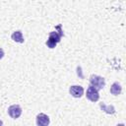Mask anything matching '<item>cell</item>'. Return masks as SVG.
<instances>
[{
  "instance_id": "cell-1",
  "label": "cell",
  "mask_w": 126,
  "mask_h": 126,
  "mask_svg": "<svg viewBox=\"0 0 126 126\" xmlns=\"http://www.w3.org/2000/svg\"><path fill=\"white\" fill-rule=\"evenodd\" d=\"M58 32H51L49 33V36H48V39L46 41V45L49 47V48H54L56 46V44L60 41L62 35H63V32L61 31V25L58 26Z\"/></svg>"
},
{
  "instance_id": "cell-2",
  "label": "cell",
  "mask_w": 126,
  "mask_h": 126,
  "mask_svg": "<svg viewBox=\"0 0 126 126\" xmlns=\"http://www.w3.org/2000/svg\"><path fill=\"white\" fill-rule=\"evenodd\" d=\"M90 84L93 87H94L97 91H99V90H101L105 86V80H104V78H102L100 76L92 75L90 77Z\"/></svg>"
},
{
  "instance_id": "cell-3",
  "label": "cell",
  "mask_w": 126,
  "mask_h": 126,
  "mask_svg": "<svg viewBox=\"0 0 126 126\" xmlns=\"http://www.w3.org/2000/svg\"><path fill=\"white\" fill-rule=\"evenodd\" d=\"M86 96H87V98L89 99V100H91V101H97L98 100V98H99V94H98V91L94 88V87H93L92 85H90V87L88 88V90H87V94H86Z\"/></svg>"
},
{
  "instance_id": "cell-4",
  "label": "cell",
  "mask_w": 126,
  "mask_h": 126,
  "mask_svg": "<svg viewBox=\"0 0 126 126\" xmlns=\"http://www.w3.org/2000/svg\"><path fill=\"white\" fill-rule=\"evenodd\" d=\"M8 113L9 115L13 118V119H17L21 116L22 114V107L18 104H13L11 106H9L8 108Z\"/></svg>"
},
{
  "instance_id": "cell-5",
  "label": "cell",
  "mask_w": 126,
  "mask_h": 126,
  "mask_svg": "<svg viewBox=\"0 0 126 126\" xmlns=\"http://www.w3.org/2000/svg\"><path fill=\"white\" fill-rule=\"evenodd\" d=\"M50 120L48 115L44 114V113H39L36 115V125L38 126H47L49 125Z\"/></svg>"
},
{
  "instance_id": "cell-6",
  "label": "cell",
  "mask_w": 126,
  "mask_h": 126,
  "mask_svg": "<svg viewBox=\"0 0 126 126\" xmlns=\"http://www.w3.org/2000/svg\"><path fill=\"white\" fill-rule=\"evenodd\" d=\"M69 92L71 95L74 97H81L84 94V89L81 86H71Z\"/></svg>"
},
{
  "instance_id": "cell-7",
  "label": "cell",
  "mask_w": 126,
  "mask_h": 126,
  "mask_svg": "<svg viewBox=\"0 0 126 126\" xmlns=\"http://www.w3.org/2000/svg\"><path fill=\"white\" fill-rule=\"evenodd\" d=\"M121 91H122V88L120 86V84L118 82H114L111 87H110V93L114 95H118L121 94Z\"/></svg>"
},
{
  "instance_id": "cell-8",
  "label": "cell",
  "mask_w": 126,
  "mask_h": 126,
  "mask_svg": "<svg viewBox=\"0 0 126 126\" xmlns=\"http://www.w3.org/2000/svg\"><path fill=\"white\" fill-rule=\"evenodd\" d=\"M11 37H12V39H13L14 41L20 42V43L24 42V40H25V39H24V36H23V33H22L21 31H16V32H14L12 33Z\"/></svg>"
},
{
  "instance_id": "cell-9",
  "label": "cell",
  "mask_w": 126,
  "mask_h": 126,
  "mask_svg": "<svg viewBox=\"0 0 126 126\" xmlns=\"http://www.w3.org/2000/svg\"><path fill=\"white\" fill-rule=\"evenodd\" d=\"M99 105H100L101 109H102L103 111H105L106 113L113 114V113L115 112V108H114V106H112V105H105L104 103H100Z\"/></svg>"
},
{
  "instance_id": "cell-10",
  "label": "cell",
  "mask_w": 126,
  "mask_h": 126,
  "mask_svg": "<svg viewBox=\"0 0 126 126\" xmlns=\"http://www.w3.org/2000/svg\"><path fill=\"white\" fill-rule=\"evenodd\" d=\"M4 57V50L3 48H0V59H2Z\"/></svg>"
},
{
  "instance_id": "cell-11",
  "label": "cell",
  "mask_w": 126,
  "mask_h": 126,
  "mask_svg": "<svg viewBox=\"0 0 126 126\" xmlns=\"http://www.w3.org/2000/svg\"><path fill=\"white\" fill-rule=\"evenodd\" d=\"M2 124H3V122H2L1 120H0V125H2Z\"/></svg>"
}]
</instances>
